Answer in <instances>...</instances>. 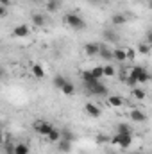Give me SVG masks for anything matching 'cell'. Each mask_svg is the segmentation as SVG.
Listing matches in <instances>:
<instances>
[{"instance_id": "3", "label": "cell", "mask_w": 152, "mask_h": 154, "mask_svg": "<svg viewBox=\"0 0 152 154\" xmlns=\"http://www.w3.org/2000/svg\"><path fill=\"white\" fill-rule=\"evenodd\" d=\"M86 88V91L90 93V95H97V97H108V88L100 82V81H97V82H93V84H88V86H84Z\"/></svg>"}, {"instance_id": "24", "label": "cell", "mask_w": 152, "mask_h": 154, "mask_svg": "<svg viewBox=\"0 0 152 154\" xmlns=\"http://www.w3.org/2000/svg\"><path fill=\"white\" fill-rule=\"evenodd\" d=\"M91 70V74H93V77L95 79H102V77H106L104 75V65H97V66H93V68H90Z\"/></svg>"}, {"instance_id": "28", "label": "cell", "mask_w": 152, "mask_h": 154, "mask_svg": "<svg viewBox=\"0 0 152 154\" xmlns=\"http://www.w3.org/2000/svg\"><path fill=\"white\" fill-rule=\"evenodd\" d=\"M125 54H127V61H134L136 59V47L132 48V47H129V48H125Z\"/></svg>"}, {"instance_id": "9", "label": "cell", "mask_w": 152, "mask_h": 154, "mask_svg": "<svg viewBox=\"0 0 152 154\" xmlns=\"http://www.w3.org/2000/svg\"><path fill=\"white\" fill-rule=\"evenodd\" d=\"M120 134V133H118ZM132 145V133H125V134H120V142H118V147L120 149H129Z\"/></svg>"}, {"instance_id": "29", "label": "cell", "mask_w": 152, "mask_h": 154, "mask_svg": "<svg viewBox=\"0 0 152 154\" xmlns=\"http://www.w3.org/2000/svg\"><path fill=\"white\" fill-rule=\"evenodd\" d=\"M104 38L108 39V41H118V36L113 31H104Z\"/></svg>"}, {"instance_id": "34", "label": "cell", "mask_w": 152, "mask_h": 154, "mask_svg": "<svg viewBox=\"0 0 152 154\" xmlns=\"http://www.w3.org/2000/svg\"><path fill=\"white\" fill-rule=\"evenodd\" d=\"M104 140H106V136H102V134L97 136V143H100V142H104Z\"/></svg>"}, {"instance_id": "14", "label": "cell", "mask_w": 152, "mask_h": 154, "mask_svg": "<svg viewBox=\"0 0 152 154\" xmlns=\"http://www.w3.org/2000/svg\"><path fill=\"white\" fill-rule=\"evenodd\" d=\"M150 50H152V45L150 43H147V41H141V43L136 45V52H138L140 56H149Z\"/></svg>"}, {"instance_id": "17", "label": "cell", "mask_w": 152, "mask_h": 154, "mask_svg": "<svg viewBox=\"0 0 152 154\" xmlns=\"http://www.w3.org/2000/svg\"><path fill=\"white\" fill-rule=\"evenodd\" d=\"M61 138H63V131H61V129H57V127H54V129H52V133L47 136V140H48L50 143H57Z\"/></svg>"}, {"instance_id": "1", "label": "cell", "mask_w": 152, "mask_h": 154, "mask_svg": "<svg viewBox=\"0 0 152 154\" xmlns=\"http://www.w3.org/2000/svg\"><path fill=\"white\" fill-rule=\"evenodd\" d=\"M63 22H65L70 29H74V31H82V29L86 27V20H84L81 14H77V13H66V14L63 16Z\"/></svg>"}, {"instance_id": "7", "label": "cell", "mask_w": 152, "mask_h": 154, "mask_svg": "<svg viewBox=\"0 0 152 154\" xmlns=\"http://www.w3.org/2000/svg\"><path fill=\"white\" fill-rule=\"evenodd\" d=\"M56 147H57V152H61V154L72 152V140H65V138H61V140L56 143Z\"/></svg>"}, {"instance_id": "19", "label": "cell", "mask_w": 152, "mask_h": 154, "mask_svg": "<svg viewBox=\"0 0 152 154\" xmlns=\"http://www.w3.org/2000/svg\"><path fill=\"white\" fill-rule=\"evenodd\" d=\"M125 22H127V16H125V14H122V13H114L113 16H111V23H113L114 27L123 25Z\"/></svg>"}, {"instance_id": "20", "label": "cell", "mask_w": 152, "mask_h": 154, "mask_svg": "<svg viewBox=\"0 0 152 154\" xmlns=\"http://www.w3.org/2000/svg\"><path fill=\"white\" fill-rule=\"evenodd\" d=\"M31 22H32L36 27H43V25L47 23V20H45V16H43L41 13H34V14H31Z\"/></svg>"}, {"instance_id": "5", "label": "cell", "mask_w": 152, "mask_h": 154, "mask_svg": "<svg viewBox=\"0 0 152 154\" xmlns=\"http://www.w3.org/2000/svg\"><path fill=\"white\" fill-rule=\"evenodd\" d=\"M13 38H27L31 34V27L27 23H20V25H14L13 31H11Z\"/></svg>"}, {"instance_id": "10", "label": "cell", "mask_w": 152, "mask_h": 154, "mask_svg": "<svg viewBox=\"0 0 152 154\" xmlns=\"http://www.w3.org/2000/svg\"><path fill=\"white\" fill-rule=\"evenodd\" d=\"M113 61H114V63H125V61H127V54H125V48L114 47V48H113Z\"/></svg>"}, {"instance_id": "37", "label": "cell", "mask_w": 152, "mask_h": 154, "mask_svg": "<svg viewBox=\"0 0 152 154\" xmlns=\"http://www.w3.org/2000/svg\"><path fill=\"white\" fill-rule=\"evenodd\" d=\"M31 2H39V0H31Z\"/></svg>"}, {"instance_id": "8", "label": "cell", "mask_w": 152, "mask_h": 154, "mask_svg": "<svg viewBox=\"0 0 152 154\" xmlns=\"http://www.w3.org/2000/svg\"><path fill=\"white\" fill-rule=\"evenodd\" d=\"M82 48H84V54H86V56L93 57V56H99V52H100V43H86Z\"/></svg>"}, {"instance_id": "11", "label": "cell", "mask_w": 152, "mask_h": 154, "mask_svg": "<svg viewBox=\"0 0 152 154\" xmlns=\"http://www.w3.org/2000/svg\"><path fill=\"white\" fill-rule=\"evenodd\" d=\"M100 59H104L106 63H111L113 61V48L106 47V45H100V52H99Z\"/></svg>"}, {"instance_id": "23", "label": "cell", "mask_w": 152, "mask_h": 154, "mask_svg": "<svg viewBox=\"0 0 152 154\" xmlns=\"http://www.w3.org/2000/svg\"><path fill=\"white\" fill-rule=\"evenodd\" d=\"M104 75L106 77L116 75V66H114V63H106V65H104Z\"/></svg>"}, {"instance_id": "13", "label": "cell", "mask_w": 152, "mask_h": 154, "mask_svg": "<svg viewBox=\"0 0 152 154\" xmlns=\"http://www.w3.org/2000/svg\"><path fill=\"white\" fill-rule=\"evenodd\" d=\"M31 72H32V77H36V79H43V77H47L45 68H43L39 63H32V65H31Z\"/></svg>"}, {"instance_id": "4", "label": "cell", "mask_w": 152, "mask_h": 154, "mask_svg": "<svg viewBox=\"0 0 152 154\" xmlns=\"http://www.w3.org/2000/svg\"><path fill=\"white\" fill-rule=\"evenodd\" d=\"M129 120L131 122H134V124H145L147 120H149V116H147V113L145 111H141V109H131L129 111Z\"/></svg>"}, {"instance_id": "16", "label": "cell", "mask_w": 152, "mask_h": 154, "mask_svg": "<svg viewBox=\"0 0 152 154\" xmlns=\"http://www.w3.org/2000/svg\"><path fill=\"white\" fill-rule=\"evenodd\" d=\"M131 95H132L136 100H145L147 91H145L143 88H140V86H134V88H131Z\"/></svg>"}, {"instance_id": "35", "label": "cell", "mask_w": 152, "mask_h": 154, "mask_svg": "<svg viewBox=\"0 0 152 154\" xmlns=\"http://www.w3.org/2000/svg\"><path fill=\"white\" fill-rule=\"evenodd\" d=\"M147 7H149V9H152V0H149V2H147Z\"/></svg>"}, {"instance_id": "31", "label": "cell", "mask_w": 152, "mask_h": 154, "mask_svg": "<svg viewBox=\"0 0 152 154\" xmlns=\"http://www.w3.org/2000/svg\"><path fill=\"white\" fill-rule=\"evenodd\" d=\"M145 41H147V43H150V45H152V29H149V31H147V36H145Z\"/></svg>"}, {"instance_id": "27", "label": "cell", "mask_w": 152, "mask_h": 154, "mask_svg": "<svg viewBox=\"0 0 152 154\" xmlns=\"http://www.w3.org/2000/svg\"><path fill=\"white\" fill-rule=\"evenodd\" d=\"M116 133H120V134H125V133H132V127H131L129 124L122 122V124H118V125H116Z\"/></svg>"}, {"instance_id": "30", "label": "cell", "mask_w": 152, "mask_h": 154, "mask_svg": "<svg viewBox=\"0 0 152 154\" xmlns=\"http://www.w3.org/2000/svg\"><path fill=\"white\" fill-rule=\"evenodd\" d=\"M61 131H63V138L65 140H72L74 142V133L72 131H68V129H61Z\"/></svg>"}, {"instance_id": "21", "label": "cell", "mask_w": 152, "mask_h": 154, "mask_svg": "<svg viewBox=\"0 0 152 154\" xmlns=\"http://www.w3.org/2000/svg\"><path fill=\"white\" fill-rule=\"evenodd\" d=\"M61 93H63V95H66V97H72V95H75V86H74V82L66 81V84L61 88Z\"/></svg>"}, {"instance_id": "38", "label": "cell", "mask_w": 152, "mask_h": 154, "mask_svg": "<svg viewBox=\"0 0 152 154\" xmlns=\"http://www.w3.org/2000/svg\"><path fill=\"white\" fill-rule=\"evenodd\" d=\"M9 154H14V152H13V151H11V152H9Z\"/></svg>"}, {"instance_id": "12", "label": "cell", "mask_w": 152, "mask_h": 154, "mask_svg": "<svg viewBox=\"0 0 152 154\" xmlns=\"http://www.w3.org/2000/svg\"><path fill=\"white\" fill-rule=\"evenodd\" d=\"M11 151L14 154H31V147H29V143H25V142H18V143L13 145Z\"/></svg>"}, {"instance_id": "18", "label": "cell", "mask_w": 152, "mask_h": 154, "mask_svg": "<svg viewBox=\"0 0 152 154\" xmlns=\"http://www.w3.org/2000/svg\"><path fill=\"white\" fill-rule=\"evenodd\" d=\"M108 104L111 108H122L123 106V99L120 95H108Z\"/></svg>"}, {"instance_id": "25", "label": "cell", "mask_w": 152, "mask_h": 154, "mask_svg": "<svg viewBox=\"0 0 152 154\" xmlns=\"http://www.w3.org/2000/svg\"><path fill=\"white\" fill-rule=\"evenodd\" d=\"M52 82H54V86H56V88H57V90L61 91V88H63V86L66 84V79H65V77L61 75V74H57V75H54Z\"/></svg>"}, {"instance_id": "2", "label": "cell", "mask_w": 152, "mask_h": 154, "mask_svg": "<svg viewBox=\"0 0 152 154\" xmlns=\"http://www.w3.org/2000/svg\"><path fill=\"white\" fill-rule=\"evenodd\" d=\"M32 129L38 133V134H41V136H48L50 133H52V129H54V125L48 122V120H43V118H38L34 124H32Z\"/></svg>"}, {"instance_id": "6", "label": "cell", "mask_w": 152, "mask_h": 154, "mask_svg": "<svg viewBox=\"0 0 152 154\" xmlns=\"http://www.w3.org/2000/svg\"><path fill=\"white\" fill-rule=\"evenodd\" d=\"M84 113L88 116H91V118H99V116L102 115V109H100V106H97L95 102H86V104H84Z\"/></svg>"}, {"instance_id": "22", "label": "cell", "mask_w": 152, "mask_h": 154, "mask_svg": "<svg viewBox=\"0 0 152 154\" xmlns=\"http://www.w3.org/2000/svg\"><path fill=\"white\" fill-rule=\"evenodd\" d=\"M61 2H63V0H47V5H45V7H47L48 13H56V11L61 7Z\"/></svg>"}, {"instance_id": "33", "label": "cell", "mask_w": 152, "mask_h": 154, "mask_svg": "<svg viewBox=\"0 0 152 154\" xmlns=\"http://www.w3.org/2000/svg\"><path fill=\"white\" fill-rule=\"evenodd\" d=\"M9 4H11V0H0V5H4V7H9Z\"/></svg>"}, {"instance_id": "15", "label": "cell", "mask_w": 152, "mask_h": 154, "mask_svg": "<svg viewBox=\"0 0 152 154\" xmlns=\"http://www.w3.org/2000/svg\"><path fill=\"white\" fill-rule=\"evenodd\" d=\"M81 81H82V84H84V86H88V84H93V82H97L99 79H95V77H93L91 70H84V72L81 74Z\"/></svg>"}, {"instance_id": "26", "label": "cell", "mask_w": 152, "mask_h": 154, "mask_svg": "<svg viewBox=\"0 0 152 154\" xmlns=\"http://www.w3.org/2000/svg\"><path fill=\"white\" fill-rule=\"evenodd\" d=\"M150 79H152V75L149 74V70L143 68V70L140 72V77H138V84H145V82H149Z\"/></svg>"}, {"instance_id": "32", "label": "cell", "mask_w": 152, "mask_h": 154, "mask_svg": "<svg viewBox=\"0 0 152 154\" xmlns=\"http://www.w3.org/2000/svg\"><path fill=\"white\" fill-rule=\"evenodd\" d=\"M5 14H7V7H4V5H0V16L4 18Z\"/></svg>"}, {"instance_id": "36", "label": "cell", "mask_w": 152, "mask_h": 154, "mask_svg": "<svg viewBox=\"0 0 152 154\" xmlns=\"http://www.w3.org/2000/svg\"><path fill=\"white\" fill-rule=\"evenodd\" d=\"M131 154H141V152H131Z\"/></svg>"}]
</instances>
